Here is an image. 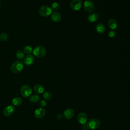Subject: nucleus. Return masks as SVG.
I'll list each match as a JSON object with an SVG mask.
<instances>
[{"instance_id":"obj_1","label":"nucleus","mask_w":130,"mask_h":130,"mask_svg":"<svg viewBox=\"0 0 130 130\" xmlns=\"http://www.w3.org/2000/svg\"><path fill=\"white\" fill-rule=\"evenodd\" d=\"M24 64L22 61L16 60L14 62L11 66V71L13 73H19L23 69Z\"/></svg>"},{"instance_id":"obj_2","label":"nucleus","mask_w":130,"mask_h":130,"mask_svg":"<svg viewBox=\"0 0 130 130\" xmlns=\"http://www.w3.org/2000/svg\"><path fill=\"white\" fill-rule=\"evenodd\" d=\"M34 55L38 58L44 57L46 53V50L42 46H37L33 50Z\"/></svg>"},{"instance_id":"obj_3","label":"nucleus","mask_w":130,"mask_h":130,"mask_svg":"<svg viewBox=\"0 0 130 130\" xmlns=\"http://www.w3.org/2000/svg\"><path fill=\"white\" fill-rule=\"evenodd\" d=\"M86 127L90 129H95L98 128L100 126V121L96 118H93L89 120L86 123Z\"/></svg>"},{"instance_id":"obj_4","label":"nucleus","mask_w":130,"mask_h":130,"mask_svg":"<svg viewBox=\"0 0 130 130\" xmlns=\"http://www.w3.org/2000/svg\"><path fill=\"white\" fill-rule=\"evenodd\" d=\"M39 13L43 17H48L52 13V9L48 6H42L39 9Z\"/></svg>"},{"instance_id":"obj_5","label":"nucleus","mask_w":130,"mask_h":130,"mask_svg":"<svg viewBox=\"0 0 130 130\" xmlns=\"http://www.w3.org/2000/svg\"><path fill=\"white\" fill-rule=\"evenodd\" d=\"M20 93L22 96L24 98H28L32 93L31 87L28 85H23L20 88Z\"/></svg>"},{"instance_id":"obj_6","label":"nucleus","mask_w":130,"mask_h":130,"mask_svg":"<svg viewBox=\"0 0 130 130\" xmlns=\"http://www.w3.org/2000/svg\"><path fill=\"white\" fill-rule=\"evenodd\" d=\"M81 0H72L70 3V8L73 11H78L82 7Z\"/></svg>"},{"instance_id":"obj_7","label":"nucleus","mask_w":130,"mask_h":130,"mask_svg":"<svg viewBox=\"0 0 130 130\" xmlns=\"http://www.w3.org/2000/svg\"><path fill=\"white\" fill-rule=\"evenodd\" d=\"M87 120L88 116L85 113L80 112L78 114L77 116V120L80 124L82 125L85 124L87 122Z\"/></svg>"},{"instance_id":"obj_8","label":"nucleus","mask_w":130,"mask_h":130,"mask_svg":"<svg viewBox=\"0 0 130 130\" xmlns=\"http://www.w3.org/2000/svg\"><path fill=\"white\" fill-rule=\"evenodd\" d=\"M83 8L87 12H91L94 10V4L90 1H85L83 4Z\"/></svg>"},{"instance_id":"obj_9","label":"nucleus","mask_w":130,"mask_h":130,"mask_svg":"<svg viewBox=\"0 0 130 130\" xmlns=\"http://www.w3.org/2000/svg\"><path fill=\"white\" fill-rule=\"evenodd\" d=\"M15 107L12 105H9L6 107L3 110V114L5 116H10L15 112Z\"/></svg>"},{"instance_id":"obj_10","label":"nucleus","mask_w":130,"mask_h":130,"mask_svg":"<svg viewBox=\"0 0 130 130\" xmlns=\"http://www.w3.org/2000/svg\"><path fill=\"white\" fill-rule=\"evenodd\" d=\"M46 114V110L43 108H39L35 111V116L38 119L43 118Z\"/></svg>"},{"instance_id":"obj_11","label":"nucleus","mask_w":130,"mask_h":130,"mask_svg":"<svg viewBox=\"0 0 130 130\" xmlns=\"http://www.w3.org/2000/svg\"><path fill=\"white\" fill-rule=\"evenodd\" d=\"M74 115V111L71 108H68L64 110L63 112V117L66 119H70L73 118Z\"/></svg>"},{"instance_id":"obj_12","label":"nucleus","mask_w":130,"mask_h":130,"mask_svg":"<svg viewBox=\"0 0 130 130\" xmlns=\"http://www.w3.org/2000/svg\"><path fill=\"white\" fill-rule=\"evenodd\" d=\"M35 60L34 56L32 55H27L24 58V63L26 66H29L31 65Z\"/></svg>"},{"instance_id":"obj_13","label":"nucleus","mask_w":130,"mask_h":130,"mask_svg":"<svg viewBox=\"0 0 130 130\" xmlns=\"http://www.w3.org/2000/svg\"><path fill=\"white\" fill-rule=\"evenodd\" d=\"M99 18V15L97 13H91L87 16V20L90 22H94L96 21Z\"/></svg>"},{"instance_id":"obj_14","label":"nucleus","mask_w":130,"mask_h":130,"mask_svg":"<svg viewBox=\"0 0 130 130\" xmlns=\"http://www.w3.org/2000/svg\"><path fill=\"white\" fill-rule=\"evenodd\" d=\"M51 19L55 22H58L60 21L61 19V16L60 14L56 11H54L52 12L51 14Z\"/></svg>"},{"instance_id":"obj_15","label":"nucleus","mask_w":130,"mask_h":130,"mask_svg":"<svg viewBox=\"0 0 130 130\" xmlns=\"http://www.w3.org/2000/svg\"><path fill=\"white\" fill-rule=\"evenodd\" d=\"M108 27L111 29L112 30H114L116 29L117 27L118 24L117 22V21L114 19H110L107 23Z\"/></svg>"},{"instance_id":"obj_16","label":"nucleus","mask_w":130,"mask_h":130,"mask_svg":"<svg viewBox=\"0 0 130 130\" xmlns=\"http://www.w3.org/2000/svg\"><path fill=\"white\" fill-rule=\"evenodd\" d=\"M95 30L99 34H103L106 30L105 26L102 23H98L95 26Z\"/></svg>"},{"instance_id":"obj_17","label":"nucleus","mask_w":130,"mask_h":130,"mask_svg":"<svg viewBox=\"0 0 130 130\" xmlns=\"http://www.w3.org/2000/svg\"><path fill=\"white\" fill-rule=\"evenodd\" d=\"M34 90L37 94H41L44 92V88L43 86L40 84H36L34 87Z\"/></svg>"},{"instance_id":"obj_18","label":"nucleus","mask_w":130,"mask_h":130,"mask_svg":"<svg viewBox=\"0 0 130 130\" xmlns=\"http://www.w3.org/2000/svg\"><path fill=\"white\" fill-rule=\"evenodd\" d=\"M22 103V100L21 98L16 96L13 99L12 101V103L14 106H20Z\"/></svg>"},{"instance_id":"obj_19","label":"nucleus","mask_w":130,"mask_h":130,"mask_svg":"<svg viewBox=\"0 0 130 130\" xmlns=\"http://www.w3.org/2000/svg\"><path fill=\"white\" fill-rule=\"evenodd\" d=\"M40 100V97L37 94H33L29 97V101L31 103H36Z\"/></svg>"},{"instance_id":"obj_20","label":"nucleus","mask_w":130,"mask_h":130,"mask_svg":"<svg viewBox=\"0 0 130 130\" xmlns=\"http://www.w3.org/2000/svg\"><path fill=\"white\" fill-rule=\"evenodd\" d=\"M16 56L18 59L21 60L24 58V53L23 51H22L21 50H19L16 53Z\"/></svg>"},{"instance_id":"obj_21","label":"nucleus","mask_w":130,"mask_h":130,"mask_svg":"<svg viewBox=\"0 0 130 130\" xmlns=\"http://www.w3.org/2000/svg\"><path fill=\"white\" fill-rule=\"evenodd\" d=\"M8 39V35L6 32H2L0 34V41L6 42Z\"/></svg>"},{"instance_id":"obj_22","label":"nucleus","mask_w":130,"mask_h":130,"mask_svg":"<svg viewBox=\"0 0 130 130\" xmlns=\"http://www.w3.org/2000/svg\"><path fill=\"white\" fill-rule=\"evenodd\" d=\"M43 98L45 100H50L52 98V94L49 91H45L43 93Z\"/></svg>"},{"instance_id":"obj_23","label":"nucleus","mask_w":130,"mask_h":130,"mask_svg":"<svg viewBox=\"0 0 130 130\" xmlns=\"http://www.w3.org/2000/svg\"><path fill=\"white\" fill-rule=\"evenodd\" d=\"M24 53L28 54L32 52V48L30 46H26L23 48Z\"/></svg>"},{"instance_id":"obj_24","label":"nucleus","mask_w":130,"mask_h":130,"mask_svg":"<svg viewBox=\"0 0 130 130\" xmlns=\"http://www.w3.org/2000/svg\"><path fill=\"white\" fill-rule=\"evenodd\" d=\"M59 7H60L59 4L56 2H54L53 3H52L51 6V8L52 10H54V11L58 10L59 9Z\"/></svg>"},{"instance_id":"obj_25","label":"nucleus","mask_w":130,"mask_h":130,"mask_svg":"<svg viewBox=\"0 0 130 130\" xmlns=\"http://www.w3.org/2000/svg\"><path fill=\"white\" fill-rule=\"evenodd\" d=\"M116 35V33L115 32V31H114V30H110L109 33H108V36L110 38H114Z\"/></svg>"},{"instance_id":"obj_26","label":"nucleus","mask_w":130,"mask_h":130,"mask_svg":"<svg viewBox=\"0 0 130 130\" xmlns=\"http://www.w3.org/2000/svg\"><path fill=\"white\" fill-rule=\"evenodd\" d=\"M46 105H47V103L45 100H42L40 103V105L41 108H44L46 106Z\"/></svg>"},{"instance_id":"obj_27","label":"nucleus","mask_w":130,"mask_h":130,"mask_svg":"<svg viewBox=\"0 0 130 130\" xmlns=\"http://www.w3.org/2000/svg\"><path fill=\"white\" fill-rule=\"evenodd\" d=\"M62 118V115L61 114L59 113V114H57V118L58 119H61Z\"/></svg>"},{"instance_id":"obj_28","label":"nucleus","mask_w":130,"mask_h":130,"mask_svg":"<svg viewBox=\"0 0 130 130\" xmlns=\"http://www.w3.org/2000/svg\"><path fill=\"white\" fill-rule=\"evenodd\" d=\"M0 6H1V2H0Z\"/></svg>"},{"instance_id":"obj_29","label":"nucleus","mask_w":130,"mask_h":130,"mask_svg":"<svg viewBox=\"0 0 130 130\" xmlns=\"http://www.w3.org/2000/svg\"><path fill=\"white\" fill-rule=\"evenodd\" d=\"M90 1H92V0H90Z\"/></svg>"}]
</instances>
